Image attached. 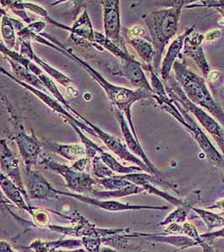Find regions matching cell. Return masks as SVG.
Wrapping results in <instances>:
<instances>
[{"label": "cell", "instance_id": "cell-1", "mask_svg": "<svg viewBox=\"0 0 224 252\" xmlns=\"http://www.w3.org/2000/svg\"><path fill=\"white\" fill-rule=\"evenodd\" d=\"M41 36L49 40L46 42V46L56 49V50L61 52L62 54L66 55V57H68L71 59H73L83 68L85 69L86 72L92 76V78L95 81L98 82V84L104 89V92L106 93L107 96H108V98L110 99V102L112 103L114 108L119 109L120 111L124 113L127 121H128V123L130 125V129L132 130L133 134L139 141L138 135L135 131V126L133 123L131 108L136 102L144 100V99H149V98H154L155 97L154 94L147 92V91H144L142 89L133 90V89H127V88H124V87L116 86L114 84H112V83H110L109 81L106 80L97 70H95L93 67L90 66L88 63L84 62L80 58H78V56L73 54L70 49L66 48L65 46H62L59 41L51 36L50 34L42 33Z\"/></svg>", "mask_w": 224, "mask_h": 252}, {"label": "cell", "instance_id": "cell-2", "mask_svg": "<svg viewBox=\"0 0 224 252\" xmlns=\"http://www.w3.org/2000/svg\"><path fill=\"white\" fill-rule=\"evenodd\" d=\"M194 2L195 1H174L169 8L154 10L143 16L155 50L153 68L156 74L158 75L159 72L161 73V58L166 46L178 31L181 9L185 4Z\"/></svg>", "mask_w": 224, "mask_h": 252}, {"label": "cell", "instance_id": "cell-3", "mask_svg": "<svg viewBox=\"0 0 224 252\" xmlns=\"http://www.w3.org/2000/svg\"><path fill=\"white\" fill-rule=\"evenodd\" d=\"M173 71L174 78L190 100L210 113L224 127V110L211 94L205 78L193 72L184 60L176 61Z\"/></svg>", "mask_w": 224, "mask_h": 252}, {"label": "cell", "instance_id": "cell-4", "mask_svg": "<svg viewBox=\"0 0 224 252\" xmlns=\"http://www.w3.org/2000/svg\"><path fill=\"white\" fill-rule=\"evenodd\" d=\"M164 84L169 97L172 100L178 102L186 111L193 114L196 118L199 123L212 135L224 156V127L214 118L210 116L206 110L196 105L195 103L190 100L183 92L181 85L175 80L174 76L170 75L169 80L164 83Z\"/></svg>", "mask_w": 224, "mask_h": 252}, {"label": "cell", "instance_id": "cell-5", "mask_svg": "<svg viewBox=\"0 0 224 252\" xmlns=\"http://www.w3.org/2000/svg\"><path fill=\"white\" fill-rule=\"evenodd\" d=\"M2 100L5 104L7 110L13 120L14 134L10 136V139L14 140L16 144L26 168L36 169V167L39 165V159L41 155V149H42L41 141L36 137L33 130H31L30 135H27L23 124L20 122L19 118L16 117L15 114L13 113L10 103L3 95Z\"/></svg>", "mask_w": 224, "mask_h": 252}, {"label": "cell", "instance_id": "cell-6", "mask_svg": "<svg viewBox=\"0 0 224 252\" xmlns=\"http://www.w3.org/2000/svg\"><path fill=\"white\" fill-rule=\"evenodd\" d=\"M39 165L43 169L50 170L61 176L66 182V188L75 193L91 195L95 191V185L98 184L97 179L92 178L89 173L78 172L71 166L59 163L45 154L40 155Z\"/></svg>", "mask_w": 224, "mask_h": 252}, {"label": "cell", "instance_id": "cell-7", "mask_svg": "<svg viewBox=\"0 0 224 252\" xmlns=\"http://www.w3.org/2000/svg\"><path fill=\"white\" fill-rule=\"evenodd\" d=\"M72 225L71 226H60L50 224L48 229L52 231L63 235L73 236V237H84V236H98V237H110L112 235H124L130 233L129 229H100L96 227L94 223H92L87 219L81 215L78 211H75L71 217Z\"/></svg>", "mask_w": 224, "mask_h": 252}, {"label": "cell", "instance_id": "cell-8", "mask_svg": "<svg viewBox=\"0 0 224 252\" xmlns=\"http://www.w3.org/2000/svg\"><path fill=\"white\" fill-rule=\"evenodd\" d=\"M74 115L78 116L80 120L84 121V123L86 124V126H89L90 128H92L94 130L95 133L98 135V138L101 139L102 141L106 145L107 147L113 152L115 155L117 156L119 159L122 160H126V161H130L132 163L135 164V166H140L142 169L144 170V172L149 174H152L151 171L149 170V167L145 165L143 160H140V158H137L136 156L132 154L130 152V150L128 149L126 145H124L122 141L115 137L113 135H110L109 133L104 131L103 129H101L99 127L95 126L94 124L87 121L86 118L84 117L83 115H80L78 112H75Z\"/></svg>", "mask_w": 224, "mask_h": 252}, {"label": "cell", "instance_id": "cell-9", "mask_svg": "<svg viewBox=\"0 0 224 252\" xmlns=\"http://www.w3.org/2000/svg\"><path fill=\"white\" fill-rule=\"evenodd\" d=\"M104 12V34L113 43L124 50H128L121 29L120 1L104 0L101 1Z\"/></svg>", "mask_w": 224, "mask_h": 252}, {"label": "cell", "instance_id": "cell-10", "mask_svg": "<svg viewBox=\"0 0 224 252\" xmlns=\"http://www.w3.org/2000/svg\"><path fill=\"white\" fill-rule=\"evenodd\" d=\"M57 195L66 196L69 198H75L76 200L80 201L84 204H89L98 209H103L110 212H118V211H132V210H167L169 207L167 206H152V205H134V204H123L118 201L108 200V199H98L92 198L91 196L78 194L72 192H62L56 190Z\"/></svg>", "mask_w": 224, "mask_h": 252}, {"label": "cell", "instance_id": "cell-11", "mask_svg": "<svg viewBox=\"0 0 224 252\" xmlns=\"http://www.w3.org/2000/svg\"><path fill=\"white\" fill-rule=\"evenodd\" d=\"M173 101L175 103V106L177 107V109L180 110L181 115L184 117L185 121L190 126L189 131L194 135L196 141L198 144L199 147L204 153L207 160H209L210 162L215 164L219 167H222L224 162V156L216 149L215 146H213L203 130L199 127L197 124L196 123L193 118L190 116L188 112L186 111L178 102Z\"/></svg>", "mask_w": 224, "mask_h": 252}, {"label": "cell", "instance_id": "cell-12", "mask_svg": "<svg viewBox=\"0 0 224 252\" xmlns=\"http://www.w3.org/2000/svg\"><path fill=\"white\" fill-rule=\"evenodd\" d=\"M19 41H20V54L23 55L24 57H26L32 62H34L35 64L39 65L40 68L44 70L46 73H48L56 82L60 83V85H62L64 88H66L67 91L69 92L70 95L78 96V90L74 89V87H73L74 83L72 82V79H70L67 76L63 74L62 72H60V71H58L57 69L52 67V66H50L49 64H47L46 62H44L42 59H40V58H39L37 55L35 54L34 51H33L30 39H20V38H19Z\"/></svg>", "mask_w": 224, "mask_h": 252}, {"label": "cell", "instance_id": "cell-13", "mask_svg": "<svg viewBox=\"0 0 224 252\" xmlns=\"http://www.w3.org/2000/svg\"><path fill=\"white\" fill-rule=\"evenodd\" d=\"M1 72L3 74L6 75L7 77H9L12 80L15 81V83L20 84V86H22L25 89H27L29 92L33 93L35 96H37L40 98V100L43 101L44 103H46L47 106L50 107L53 111L60 114L64 119H66V121L67 122H72L75 125H77L80 129H83L84 131H86L87 133H89L90 135L98 137V135H97V134L95 133L94 130L92 128H90L89 126H86V124L81 122V121L78 120L77 118L75 117L74 115L70 113L69 110H66V109H64L63 107L60 105V102H57L54 98H52V97H51L48 94H46V93L42 92L40 90H38V89L29 86V85L23 83V82H20V80H18L17 78H15L14 75L10 74L9 72H6L5 70L3 68H1Z\"/></svg>", "mask_w": 224, "mask_h": 252}, {"label": "cell", "instance_id": "cell-14", "mask_svg": "<svg viewBox=\"0 0 224 252\" xmlns=\"http://www.w3.org/2000/svg\"><path fill=\"white\" fill-rule=\"evenodd\" d=\"M0 162L2 172L17 185L25 196L26 201L30 204L29 195L20 172V160L13 154L4 139H2L0 142Z\"/></svg>", "mask_w": 224, "mask_h": 252}, {"label": "cell", "instance_id": "cell-15", "mask_svg": "<svg viewBox=\"0 0 224 252\" xmlns=\"http://www.w3.org/2000/svg\"><path fill=\"white\" fill-rule=\"evenodd\" d=\"M114 112L115 117L117 119L119 126H120L121 131L123 134L125 142H126V146L128 149L130 150V152L136 156L137 158H140V160H143L145 165L149 167V170L152 172V174L155 177L159 178H162L161 177V173L156 167L155 165L150 161L148 157H147L145 152L142 148L140 141L135 137V135L133 134L132 130L130 129V125L128 123L125 115H124L123 112L120 111L119 109L114 108L113 109Z\"/></svg>", "mask_w": 224, "mask_h": 252}, {"label": "cell", "instance_id": "cell-16", "mask_svg": "<svg viewBox=\"0 0 224 252\" xmlns=\"http://www.w3.org/2000/svg\"><path fill=\"white\" fill-rule=\"evenodd\" d=\"M26 190L29 199L47 200L56 198V189L36 169L26 168Z\"/></svg>", "mask_w": 224, "mask_h": 252}, {"label": "cell", "instance_id": "cell-17", "mask_svg": "<svg viewBox=\"0 0 224 252\" xmlns=\"http://www.w3.org/2000/svg\"><path fill=\"white\" fill-rule=\"evenodd\" d=\"M204 39L203 34L196 32H193V34L188 35L185 40L183 54L193 59L201 70L203 77L207 78L209 77L211 68L202 47V42Z\"/></svg>", "mask_w": 224, "mask_h": 252}, {"label": "cell", "instance_id": "cell-18", "mask_svg": "<svg viewBox=\"0 0 224 252\" xmlns=\"http://www.w3.org/2000/svg\"><path fill=\"white\" fill-rule=\"evenodd\" d=\"M70 32V38L73 40L75 43L82 46H94L100 51H104V49L95 43V31L86 9H84L78 20L73 23Z\"/></svg>", "mask_w": 224, "mask_h": 252}, {"label": "cell", "instance_id": "cell-19", "mask_svg": "<svg viewBox=\"0 0 224 252\" xmlns=\"http://www.w3.org/2000/svg\"><path fill=\"white\" fill-rule=\"evenodd\" d=\"M122 75L129 80L133 86L137 89H142L147 92L154 94L151 84H149L144 74L141 63L135 60L134 57L121 61Z\"/></svg>", "mask_w": 224, "mask_h": 252}, {"label": "cell", "instance_id": "cell-20", "mask_svg": "<svg viewBox=\"0 0 224 252\" xmlns=\"http://www.w3.org/2000/svg\"><path fill=\"white\" fill-rule=\"evenodd\" d=\"M193 32H195V26H192L185 30V32L175 38L170 44L168 52L166 55V58L161 63V76L163 83L169 80L170 72L175 62L177 61V58L180 56V52L183 49L186 38L190 34H193Z\"/></svg>", "mask_w": 224, "mask_h": 252}, {"label": "cell", "instance_id": "cell-21", "mask_svg": "<svg viewBox=\"0 0 224 252\" xmlns=\"http://www.w3.org/2000/svg\"><path fill=\"white\" fill-rule=\"evenodd\" d=\"M127 239L134 238H142L146 241H155L160 243L168 244L174 247H179L181 250L192 248V247H200L197 241L193 239L182 236V235H152V234H144L140 232H130L124 235Z\"/></svg>", "mask_w": 224, "mask_h": 252}, {"label": "cell", "instance_id": "cell-22", "mask_svg": "<svg viewBox=\"0 0 224 252\" xmlns=\"http://www.w3.org/2000/svg\"><path fill=\"white\" fill-rule=\"evenodd\" d=\"M0 184L6 198L11 201L12 203L19 209L28 213L31 217L34 215L36 208L31 206V204H29L26 201L25 196L21 192V190L18 188L17 185L14 182H12L7 176L3 174V172H1V176H0Z\"/></svg>", "mask_w": 224, "mask_h": 252}, {"label": "cell", "instance_id": "cell-23", "mask_svg": "<svg viewBox=\"0 0 224 252\" xmlns=\"http://www.w3.org/2000/svg\"><path fill=\"white\" fill-rule=\"evenodd\" d=\"M41 143L44 150L53 152L71 161H76L86 157L84 144H60L46 140L41 141Z\"/></svg>", "mask_w": 224, "mask_h": 252}, {"label": "cell", "instance_id": "cell-24", "mask_svg": "<svg viewBox=\"0 0 224 252\" xmlns=\"http://www.w3.org/2000/svg\"><path fill=\"white\" fill-rule=\"evenodd\" d=\"M82 241L78 239H60L57 241H43L41 240H36L33 241L26 249L31 250L34 252H55L59 251L60 248L65 249H75L82 247Z\"/></svg>", "mask_w": 224, "mask_h": 252}, {"label": "cell", "instance_id": "cell-25", "mask_svg": "<svg viewBox=\"0 0 224 252\" xmlns=\"http://www.w3.org/2000/svg\"><path fill=\"white\" fill-rule=\"evenodd\" d=\"M5 59L9 62V65L11 66L12 71L14 72V76L17 78L18 80L23 82V83H26L38 90H40L42 92L48 94V91L44 86L43 83H41V81L38 78L37 76H35L29 68H27L26 66L15 62V61L12 60L8 57H5Z\"/></svg>", "mask_w": 224, "mask_h": 252}, {"label": "cell", "instance_id": "cell-26", "mask_svg": "<svg viewBox=\"0 0 224 252\" xmlns=\"http://www.w3.org/2000/svg\"><path fill=\"white\" fill-rule=\"evenodd\" d=\"M126 43L130 44L135 52H137L139 57L142 59L146 66H153V62L155 58V50L152 44L149 43L148 40L143 37H135L123 34Z\"/></svg>", "mask_w": 224, "mask_h": 252}, {"label": "cell", "instance_id": "cell-27", "mask_svg": "<svg viewBox=\"0 0 224 252\" xmlns=\"http://www.w3.org/2000/svg\"><path fill=\"white\" fill-rule=\"evenodd\" d=\"M144 192H145L144 188L132 184L126 188L119 189V190H114V191H108V190L96 191L95 190L94 192L91 194V197L98 198V199H109V198H124L128 196L143 193Z\"/></svg>", "mask_w": 224, "mask_h": 252}, {"label": "cell", "instance_id": "cell-28", "mask_svg": "<svg viewBox=\"0 0 224 252\" xmlns=\"http://www.w3.org/2000/svg\"><path fill=\"white\" fill-rule=\"evenodd\" d=\"M1 15H2V22H1L2 38L6 47L12 50L15 47L16 31L12 22L11 17L6 14L4 9H1Z\"/></svg>", "mask_w": 224, "mask_h": 252}, {"label": "cell", "instance_id": "cell-29", "mask_svg": "<svg viewBox=\"0 0 224 252\" xmlns=\"http://www.w3.org/2000/svg\"><path fill=\"white\" fill-rule=\"evenodd\" d=\"M99 157H100L101 160H103L104 163L106 164L107 166H109L113 172L128 175L144 172V170L140 166H125L122 165L120 162H118V160H116V158H113L111 154L108 153L105 151L101 152Z\"/></svg>", "mask_w": 224, "mask_h": 252}, {"label": "cell", "instance_id": "cell-30", "mask_svg": "<svg viewBox=\"0 0 224 252\" xmlns=\"http://www.w3.org/2000/svg\"><path fill=\"white\" fill-rule=\"evenodd\" d=\"M121 177L137 186L141 187L145 184H158V185H166V186L169 187V189L175 190L172 185L169 184L167 181H165L163 178H157L154 175L149 174V173L137 172V173H132V174L121 175Z\"/></svg>", "mask_w": 224, "mask_h": 252}, {"label": "cell", "instance_id": "cell-31", "mask_svg": "<svg viewBox=\"0 0 224 252\" xmlns=\"http://www.w3.org/2000/svg\"><path fill=\"white\" fill-rule=\"evenodd\" d=\"M95 43L103 49H106L112 55H114L116 58H119L121 61L125 60L132 57V55L130 54L128 50L120 48L110 39H108L105 34H101L98 32H95Z\"/></svg>", "mask_w": 224, "mask_h": 252}, {"label": "cell", "instance_id": "cell-32", "mask_svg": "<svg viewBox=\"0 0 224 252\" xmlns=\"http://www.w3.org/2000/svg\"><path fill=\"white\" fill-rule=\"evenodd\" d=\"M192 210L202 220L208 230L224 227V216L220 214H215V213L210 212L207 209L193 208V207H192Z\"/></svg>", "mask_w": 224, "mask_h": 252}, {"label": "cell", "instance_id": "cell-33", "mask_svg": "<svg viewBox=\"0 0 224 252\" xmlns=\"http://www.w3.org/2000/svg\"><path fill=\"white\" fill-rule=\"evenodd\" d=\"M192 206L189 204L176 207L175 210L167 215L164 220L158 223V226H168L171 223H183L187 221Z\"/></svg>", "mask_w": 224, "mask_h": 252}, {"label": "cell", "instance_id": "cell-34", "mask_svg": "<svg viewBox=\"0 0 224 252\" xmlns=\"http://www.w3.org/2000/svg\"><path fill=\"white\" fill-rule=\"evenodd\" d=\"M68 123H69L70 126H72V129H74L76 133L78 134V136L81 138L82 143L84 144V146H85L86 158L93 159L96 157H98V154H100L101 152H104V149H102L97 144H95L90 139L86 138V135H84V132H83V129H80L77 125H75L72 122H68Z\"/></svg>", "mask_w": 224, "mask_h": 252}, {"label": "cell", "instance_id": "cell-35", "mask_svg": "<svg viewBox=\"0 0 224 252\" xmlns=\"http://www.w3.org/2000/svg\"><path fill=\"white\" fill-rule=\"evenodd\" d=\"M141 187L144 188L145 192H148L149 194L155 195V196H157V197L163 198V199L167 201L168 203L172 204L174 206H183V205L189 204L186 200L175 198V197H174L172 195L169 194V193H167V192H164V191H161V189H157V188L154 186L153 184H144V185H142Z\"/></svg>", "mask_w": 224, "mask_h": 252}, {"label": "cell", "instance_id": "cell-36", "mask_svg": "<svg viewBox=\"0 0 224 252\" xmlns=\"http://www.w3.org/2000/svg\"><path fill=\"white\" fill-rule=\"evenodd\" d=\"M97 182H98V184H100L101 186L104 188L108 191L119 190V189H124V188H126V187L130 186L132 184V183L122 178L121 176H116V175H114L113 177H111V178L97 179Z\"/></svg>", "mask_w": 224, "mask_h": 252}, {"label": "cell", "instance_id": "cell-37", "mask_svg": "<svg viewBox=\"0 0 224 252\" xmlns=\"http://www.w3.org/2000/svg\"><path fill=\"white\" fill-rule=\"evenodd\" d=\"M92 167L93 175L97 179H104L114 176V172L101 160L99 156L92 159Z\"/></svg>", "mask_w": 224, "mask_h": 252}, {"label": "cell", "instance_id": "cell-38", "mask_svg": "<svg viewBox=\"0 0 224 252\" xmlns=\"http://www.w3.org/2000/svg\"><path fill=\"white\" fill-rule=\"evenodd\" d=\"M186 9H194V8H212L217 9L224 17V0H201L199 2H194L185 6Z\"/></svg>", "mask_w": 224, "mask_h": 252}, {"label": "cell", "instance_id": "cell-39", "mask_svg": "<svg viewBox=\"0 0 224 252\" xmlns=\"http://www.w3.org/2000/svg\"><path fill=\"white\" fill-rule=\"evenodd\" d=\"M32 219L34 220V224L35 226L40 227V228H48L51 224L49 214L47 213V210H45V209L36 208L34 215L32 216Z\"/></svg>", "mask_w": 224, "mask_h": 252}, {"label": "cell", "instance_id": "cell-40", "mask_svg": "<svg viewBox=\"0 0 224 252\" xmlns=\"http://www.w3.org/2000/svg\"><path fill=\"white\" fill-rule=\"evenodd\" d=\"M92 159H90L88 158H81L79 160L74 161V163L72 164L71 167L72 169L76 170L78 172H86V168L89 165H92Z\"/></svg>", "mask_w": 224, "mask_h": 252}, {"label": "cell", "instance_id": "cell-41", "mask_svg": "<svg viewBox=\"0 0 224 252\" xmlns=\"http://www.w3.org/2000/svg\"><path fill=\"white\" fill-rule=\"evenodd\" d=\"M201 238L203 241H209V242H213L215 241L217 239L219 238H224V227H223L222 229H219V230H216L213 232H207L205 234L201 235Z\"/></svg>", "mask_w": 224, "mask_h": 252}, {"label": "cell", "instance_id": "cell-42", "mask_svg": "<svg viewBox=\"0 0 224 252\" xmlns=\"http://www.w3.org/2000/svg\"><path fill=\"white\" fill-rule=\"evenodd\" d=\"M0 247H1L0 252H16L12 249L11 246L9 243H7L6 241H1Z\"/></svg>", "mask_w": 224, "mask_h": 252}, {"label": "cell", "instance_id": "cell-43", "mask_svg": "<svg viewBox=\"0 0 224 252\" xmlns=\"http://www.w3.org/2000/svg\"><path fill=\"white\" fill-rule=\"evenodd\" d=\"M224 252V249L220 250V251H218V252Z\"/></svg>", "mask_w": 224, "mask_h": 252}, {"label": "cell", "instance_id": "cell-44", "mask_svg": "<svg viewBox=\"0 0 224 252\" xmlns=\"http://www.w3.org/2000/svg\"><path fill=\"white\" fill-rule=\"evenodd\" d=\"M181 249H179V250H177V251H174V252H181Z\"/></svg>", "mask_w": 224, "mask_h": 252}, {"label": "cell", "instance_id": "cell-45", "mask_svg": "<svg viewBox=\"0 0 224 252\" xmlns=\"http://www.w3.org/2000/svg\"><path fill=\"white\" fill-rule=\"evenodd\" d=\"M221 168H222V169L224 170V164H223V166H222Z\"/></svg>", "mask_w": 224, "mask_h": 252}, {"label": "cell", "instance_id": "cell-46", "mask_svg": "<svg viewBox=\"0 0 224 252\" xmlns=\"http://www.w3.org/2000/svg\"><path fill=\"white\" fill-rule=\"evenodd\" d=\"M63 252V251H61V250H59V251H56V252Z\"/></svg>", "mask_w": 224, "mask_h": 252}, {"label": "cell", "instance_id": "cell-47", "mask_svg": "<svg viewBox=\"0 0 224 252\" xmlns=\"http://www.w3.org/2000/svg\"><path fill=\"white\" fill-rule=\"evenodd\" d=\"M220 215H223V216H224V212L220 213Z\"/></svg>", "mask_w": 224, "mask_h": 252}]
</instances>
